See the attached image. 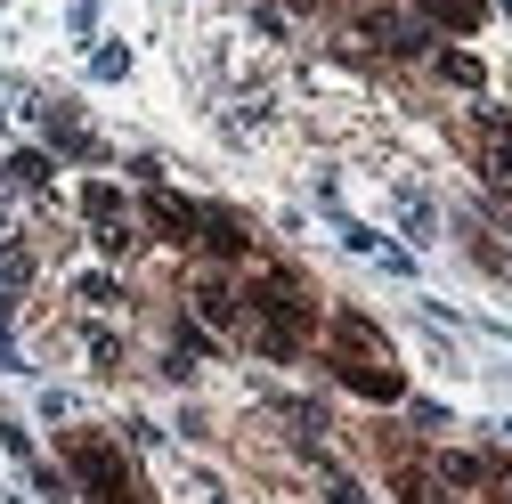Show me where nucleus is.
<instances>
[{"label":"nucleus","instance_id":"a211bd4d","mask_svg":"<svg viewBox=\"0 0 512 504\" xmlns=\"http://www.w3.org/2000/svg\"><path fill=\"white\" fill-rule=\"evenodd\" d=\"M74 293H82L90 309H114V301H122V285H114V277H98V269H82V285H74Z\"/></svg>","mask_w":512,"mask_h":504},{"label":"nucleus","instance_id":"dca6fc26","mask_svg":"<svg viewBox=\"0 0 512 504\" xmlns=\"http://www.w3.org/2000/svg\"><path fill=\"white\" fill-rule=\"evenodd\" d=\"M431 57H439V74H447V82L480 90V57H464V49H431Z\"/></svg>","mask_w":512,"mask_h":504},{"label":"nucleus","instance_id":"f257e3e1","mask_svg":"<svg viewBox=\"0 0 512 504\" xmlns=\"http://www.w3.org/2000/svg\"><path fill=\"white\" fill-rule=\"evenodd\" d=\"M66 464H74V480H82V496L90 504H147L139 496V472H131V456L114 448V439H66Z\"/></svg>","mask_w":512,"mask_h":504},{"label":"nucleus","instance_id":"4468645a","mask_svg":"<svg viewBox=\"0 0 512 504\" xmlns=\"http://www.w3.org/2000/svg\"><path fill=\"white\" fill-rule=\"evenodd\" d=\"M90 74H98V82H122V74H131V49H122V41H98V49H90Z\"/></svg>","mask_w":512,"mask_h":504},{"label":"nucleus","instance_id":"6e6552de","mask_svg":"<svg viewBox=\"0 0 512 504\" xmlns=\"http://www.w3.org/2000/svg\"><path fill=\"white\" fill-rule=\"evenodd\" d=\"M25 285H33V252H25L17 236H0V309H9Z\"/></svg>","mask_w":512,"mask_h":504},{"label":"nucleus","instance_id":"39448f33","mask_svg":"<svg viewBox=\"0 0 512 504\" xmlns=\"http://www.w3.org/2000/svg\"><path fill=\"white\" fill-rule=\"evenodd\" d=\"M342 244L366 252V261H374V269H391V277H415V252H399L391 236H374V228H342Z\"/></svg>","mask_w":512,"mask_h":504},{"label":"nucleus","instance_id":"f8f14e48","mask_svg":"<svg viewBox=\"0 0 512 504\" xmlns=\"http://www.w3.org/2000/svg\"><path fill=\"white\" fill-rule=\"evenodd\" d=\"M196 309H204L212 326H236V293H228V285H212V277L196 285Z\"/></svg>","mask_w":512,"mask_h":504},{"label":"nucleus","instance_id":"f03ea898","mask_svg":"<svg viewBox=\"0 0 512 504\" xmlns=\"http://www.w3.org/2000/svg\"><path fill=\"white\" fill-rule=\"evenodd\" d=\"M366 41H374V49H399V57H431V33H423L415 17H391V9L366 17Z\"/></svg>","mask_w":512,"mask_h":504},{"label":"nucleus","instance_id":"5701e85b","mask_svg":"<svg viewBox=\"0 0 512 504\" xmlns=\"http://www.w3.org/2000/svg\"><path fill=\"white\" fill-rule=\"evenodd\" d=\"M496 496H504V504H512V464H496Z\"/></svg>","mask_w":512,"mask_h":504},{"label":"nucleus","instance_id":"1a4fd4ad","mask_svg":"<svg viewBox=\"0 0 512 504\" xmlns=\"http://www.w3.org/2000/svg\"><path fill=\"white\" fill-rule=\"evenodd\" d=\"M0 179H9V187H17V196H41V187L57 179V163H49L41 147H25V155H9V171H0Z\"/></svg>","mask_w":512,"mask_h":504},{"label":"nucleus","instance_id":"f3484780","mask_svg":"<svg viewBox=\"0 0 512 504\" xmlns=\"http://www.w3.org/2000/svg\"><path fill=\"white\" fill-rule=\"evenodd\" d=\"M399 220H407L415 236H431V196H423V187H399Z\"/></svg>","mask_w":512,"mask_h":504},{"label":"nucleus","instance_id":"aec40b11","mask_svg":"<svg viewBox=\"0 0 512 504\" xmlns=\"http://www.w3.org/2000/svg\"><path fill=\"white\" fill-rule=\"evenodd\" d=\"M326 504H366V496H358V488H350V480L334 472V480H326Z\"/></svg>","mask_w":512,"mask_h":504},{"label":"nucleus","instance_id":"20e7f679","mask_svg":"<svg viewBox=\"0 0 512 504\" xmlns=\"http://www.w3.org/2000/svg\"><path fill=\"white\" fill-rule=\"evenodd\" d=\"M342 383H350L358 399H374V407H391V399H399V374L382 366V358H358V366L342 358Z\"/></svg>","mask_w":512,"mask_h":504},{"label":"nucleus","instance_id":"0eeeda50","mask_svg":"<svg viewBox=\"0 0 512 504\" xmlns=\"http://www.w3.org/2000/svg\"><path fill=\"white\" fill-rule=\"evenodd\" d=\"M147 212H155V228H163V236H179V244L196 236V204H179L171 187H147Z\"/></svg>","mask_w":512,"mask_h":504},{"label":"nucleus","instance_id":"ddd939ff","mask_svg":"<svg viewBox=\"0 0 512 504\" xmlns=\"http://www.w3.org/2000/svg\"><path fill=\"white\" fill-rule=\"evenodd\" d=\"M423 17H439V25L472 33V25H480V0H423Z\"/></svg>","mask_w":512,"mask_h":504},{"label":"nucleus","instance_id":"7ed1b4c3","mask_svg":"<svg viewBox=\"0 0 512 504\" xmlns=\"http://www.w3.org/2000/svg\"><path fill=\"white\" fill-rule=\"evenodd\" d=\"M480 163H488V179L512 196V122H504V114H480Z\"/></svg>","mask_w":512,"mask_h":504},{"label":"nucleus","instance_id":"412c9836","mask_svg":"<svg viewBox=\"0 0 512 504\" xmlns=\"http://www.w3.org/2000/svg\"><path fill=\"white\" fill-rule=\"evenodd\" d=\"M9 212H17V187L0 179V236H9Z\"/></svg>","mask_w":512,"mask_h":504},{"label":"nucleus","instance_id":"b1692460","mask_svg":"<svg viewBox=\"0 0 512 504\" xmlns=\"http://www.w3.org/2000/svg\"><path fill=\"white\" fill-rule=\"evenodd\" d=\"M212 504H228V496H212Z\"/></svg>","mask_w":512,"mask_h":504},{"label":"nucleus","instance_id":"2eb2a0df","mask_svg":"<svg viewBox=\"0 0 512 504\" xmlns=\"http://www.w3.org/2000/svg\"><path fill=\"white\" fill-rule=\"evenodd\" d=\"M439 480H447V488H480V456L447 448V456H439Z\"/></svg>","mask_w":512,"mask_h":504},{"label":"nucleus","instance_id":"4be33fe9","mask_svg":"<svg viewBox=\"0 0 512 504\" xmlns=\"http://www.w3.org/2000/svg\"><path fill=\"white\" fill-rule=\"evenodd\" d=\"M0 366H17V342H9V318H0Z\"/></svg>","mask_w":512,"mask_h":504},{"label":"nucleus","instance_id":"9d476101","mask_svg":"<svg viewBox=\"0 0 512 504\" xmlns=\"http://www.w3.org/2000/svg\"><path fill=\"white\" fill-rule=\"evenodd\" d=\"M82 212H90V228H122V187H82Z\"/></svg>","mask_w":512,"mask_h":504},{"label":"nucleus","instance_id":"423d86ee","mask_svg":"<svg viewBox=\"0 0 512 504\" xmlns=\"http://www.w3.org/2000/svg\"><path fill=\"white\" fill-rule=\"evenodd\" d=\"M196 244L212 252V261H236V252H244V220H228V212H196Z\"/></svg>","mask_w":512,"mask_h":504},{"label":"nucleus","instance_id":"9b49d317","mask_svg":"<svg viewBox=\"0 0 512 504\" xmlns=\"http://www.w3.org/2000/svg\"><path fill=\"white\" fill-rule=\"evenodd\" d=\"M49 139H57V155H98V139L82 131L74 114H49Z\"/></svg>","mask_w":512,"mask_h":504},{"label":"nucleus","instance_id":"6ab92c4d","mask_svg":"<svg viewBox=\"0 0 512 504\" xmlns=\"http://www.w3.org/2000/svg\"><path fill=\"white\" fill-rule=\"evenodd\" d=\"M0 456H9V464H33V448H25V431H17V423H0Z\"/></svg>","mask_w":512,"mask_h":504}]
</instances>
